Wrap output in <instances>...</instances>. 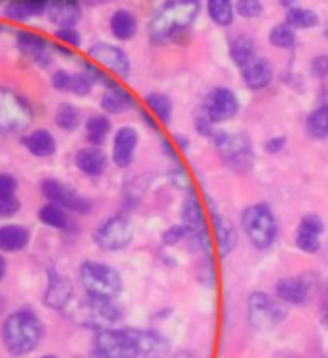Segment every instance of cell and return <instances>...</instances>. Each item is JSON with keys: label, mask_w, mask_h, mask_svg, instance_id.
Returning <instances> with one entry per match:
<instances>
[{"label": "cell", "mask_w": 328, "mask_h": 358, "mask_svg": "<svg viewBox=\"0 0 328 358\" xmlns=\"http://www.w3.org/2000/svg\"><path fill=\"white\" fill-rule=\"evenodd\" d=\"M41 317L33 310L22 308L12 312L2 324V341L12 357H25L39 347L43 339Z\"/></svg>", "instance_id": "cell-1"}, {"label": "cell", "mask_w": 328, "mask_h": 358, "mask_svg": "<svg viewBox=\"0 0 328 358\" xmlns=\"http://www.w3.org/2000/svg\"><path fill=\"white\" fill-rule=\"evenodd\" d=\"M199 14V0H174L158 10L149 24V37L156 45H163L184 34L195 22Z\"/></svg>", "instance_id": "cell-2"}, {"label": "cell", "mask_w": 328, "mask_h": 358, "mask_svg": "<svg viewBox=\"0 0 328 358\" xmlns=\"http://www.w3.org/2000/svg\"><path fill=\"white\" fill-rule=\"evenodd\" d=\"M70 317L82 327L103 331V329H110L122 320V310L112 299L93 296L85 292V296L77 300V304L72 308Z\"/></svg>", "instance_id": "cell-3"}, {"label": "cell", "mask_w": 328, "mask_h": 358, "mask_svg": "<svg viewBox=\"0 0 328 358\" xmlns=\"http://www.w3.org/2000/svg\"><path fill=\"white\" fill-rule=\"evenodd\" d=\"M80 281L87 294L103 296V299H118L124 291L122 277L108 264L87 259L80 266Z\"/></svg>", "instance_id": "cell-4"}, {"label": "cell", "mask_w": 328, "mask_h": 358, "mask_svg": "<svg viewBox=\"0 0 328 358\" xmlns=\"http://www.w3.org/2000/svg\"><path fill=\"white\" fill-rule=\"evenodd\" d=\"M33 120V107L22 93L0 87V134H20Z\"/></svg>", "instance_id": "cell-5"}, {"label": "cell", "mask_w": 328, "mask_h": 358, "mask_svg": "<svg viewBox=\"0 0 328 358\" xmlns=\"http://www.w3.org/2000/svg\"><path fill=\"white\" fill-rule=\"evenodd\" d=\"M91 358H140L135 341L126 329H103L91 341Z\"/></svg>", "instance_id": "cell-6"}, {"label": "cell", "mask_w": 328, "mask_h": 358, "mask_svg": "<svg viewBox=\"0 0 328 358\" xmlns=\"http://www.w3.org/2000/svg\"><path fill=\"white\" fill-rule=\"evenodd\" d=\"M131 241H133V227L130 219L124 215L107 217L93 231V242L103 252L126 250Z\"/></svg>", "instance_id": "cell-7"}, {"label": "cell", "mask_w": 328, "mask_h": 358, "mask_svg": "<svg viewBox=\"0 0 328 358\" xmlns=\"http://www.w3.org/2000/svg\"><path fill=\"white\" fill-rule=\"evenodd\" d=\"M241 225L246 231L247 238L251 241L255 248H269L276 238V219L272 215V211L262 203L251 206L244 211L241 217Z\"/></svg>", "instance_id": "cell-8"}, {"label": "cell", "mask_w": 328, "mask_h": 358, "mask_svg": "<svg viewBox=\"0 0 328 358\" xmlns=\"http://www.w3.org/2000/svg\"><path fill=\"white\" fill-rule=\"evenodd\" d=\"M214 148L222 161L226 163V167L232 171L244 173L253 165V151H251L249 140L241 134L218 132L214 136Z\"/></svg>", "instance_id": "cell-9"}, {"label": "cell", "mask_w": 328, "mask_h": 358, "mask_svg": "<svg viewBox=\"0 0 328 358\" xmlns=\"http://www.w3.org/2000/svg\"><path fill=\"white\" fill-rule=\"evenodd\" d=\"M41 194L45 196V200L64 208L68 213L72 211L77 215H87L93 209V201L89 198L82 196L68 184L60 182L58 178H45L41 182Z\"/></svg>", "instance_id": "cell-10"}, {"label": "cell", "mask_w": 328, "mask_h": 358, "mask_svg": "<svg viewBox=\"0 0 328 358\" xmlns=\"http://www.w3.org/2000/svg\"><path fill=\"white\" fill-rule=\"evenodd\" d=\"M284 316L286 312L269 294L253 292L249 296V320L257 329H272L284 320Z\"/></svg>", "instance_id": "cell-11"}, {"label": "cell", "mask_w": 328, "mask_h": 358, "mask_svg": "<svg viewBox=\"0 0 328 358\" xmlns=\"http://www.w3.org/2000/svg\"><path fill=\"white\" fill-rule=\"evenodd\" d=\"M238 108V97L234 93L226 90V87H216V90L209 93V97L205 99L203 115L213 124H216V122H224V120H230L232 117H236Z\"/></svg>", "instance_id": "cell-12"}, {"label": "cell", "mask_w": 328, "mask_h": 358, "mask_svg": "<svg viewBox=\"0 0 328 358\" xmlns=\"http://www.w3.org/2000/svg\"><path fill=\"white\" fill-rule=\"evenodd\" d=\"M89 57L98 64H103L108 68L112 74L120 76V78H130L131 74V62L128 59V55L124 52L120 47L116 45H108V43H95L91 45Z\"/></svg>", "instance_id": "cell-13"}, {"label": "cell", "mask_w": 328, "mask_h": 358, "mask_svg": "<svg viewBox=\"0 0 328 358\" xmlns=\"http://www.w3.org/2000/svg\"><path fill=\"white\" fill-rule=\"evenodd\" d=\"M140 143V132L133 126H120L112 138V163L116 167L128 169L133 163Z\"/></svg>", "instance_id": "cell-14"}, {"label": "cell", "mask_w": 328, "mask_h": 358, "mask_svg": "<svg viewBox=\"0 0 328 358\" xmlns=\"http://www.w3.org/2000/svg\"><path fill=\"white\" fill-rule=\"evenodd\" d=\"M74 296V285L66 277V275L58 273L57 269H49V283H47V291L43 296L45 306L52 310H64L70 300Z\"/></svg>", "instance_id": "cell-15"}, {"label": "cell", "mask_w": 328, "mask_h": 358, "mask_svg": "<svg viewBox=\"0 0 328 358\" xmlns=\"http://www.w3.org/2000/svg\"><path fill=\"white\" fill-rule=\"evenodd\" d=\"M16 45L20 52L27 59H31L35 64H39L41 68L50 66L52 55H50L49 41L45 37L33 34V31H20L16 35Z\"/></svg>", "instance_id": "cell-16"}, {"label": "cell", "mask_w": 328, "mask_h": 358, "mask_svg": "<svg viewBox=\"0 0 328 358\" xmlns=\"http://www.w3.org/2000/svg\"><path fill=\"white\" fill-rule=\"evenodd\" d=\"M130 334L135 341V347H137L141 358H164L170 352V343L158 331L130 327Z\"/></svg>", "instance_id": "cell-17"}, {"label": "cell", "mask_w": 328, "mask_h": 358, "mask_svg": "<svg viewBox=\"0 0 328 358\" xmlns=\"http://www.w3.org/2000/svg\"><path fill=\"white\" fill-rule=\"evenodd\" d=\"M239 70H241V76H244V82L247 84V87L251 90H262L267 87L272 78V68L271 64L264 59H261L257 52L251 55L246 62L239 64Z\"/></svg>", "instance_id": "cell-18"}, {"label": "cell", "mask_w": 328, "mask_h": 358, "mask_svg": "<svg viewBox=\"0 0 328 358\" xmlns=\"http://www.w3.org/2000/svg\"><path fill=\"white\" fill-rule=\"evenodd\" d=\"M74 163L77 171H82L85 176H91V178H97L100 176L108 167V157L105 151L100 148H95V145H87V148H82V150L75 153Z\"/></svg>", "instance_id": "cell-19"}, {"label": "cell", "mask_w": 328, "mask_h": 358, "mask_svg": "<svg viewBox=\"0 0 328 358\" xmlns=\"http://www.w3.org/2000/svg\"><path fill=\"white\" fill-rule=\"evenodd\" d=\"M22 145L27 153H31L33 157H52L57 153V138L47 130V128H37L25 134L22 138Z\"/></svg>", "instance_id": "cell-20"}, {"label": "cell", "mask_w": 328, "mask_h": 358, "mask_svg": "<svg viewBox=\"0 0 328 358\" xmlns=\"http://www.w3.org/2000/svg\"><path fill=\"white\" fill-rule=\"evenodd\" d=\"M47 16L58 27H74L82 20V6L75 0H52L47 4Z\"/></svg>", "instance_id": "cell-21"}, {"label": "cell", "mask_w": 328, "mask_h": 358, "mask_svg": "<svg viewBox=\"0 0 328 358\" xmlns=\"http://www.w3.org/2000/svg\"><path fill=\"white\" fill-rule=\"evenodd\" d=\"M29 242H31V233L27 227L16 225V223L0 225V252L17 254L25 250Z\"/></svg>", "instance_id": "cell-22"}, {"label": "cell", "mask_w": 328, "mask_h": 358, "mask_svg": "<svg viewBox=\"0 0 328 358\" xmlns=\"http://www.w3.org/2000/svg\"><path fill=\"white\" fill-rule=\"evenodd\" d=\"M325 231L322 221L317 215H305L297 229V248L304 252H317L320 248V234Z\"/></svg>", "instance_id": "cell-23"}, {"label": "cell", "mask_w": 328, "mask_h": 358, "mask_svg": "<svg viewBox=\"0 0 328 358\" xmlns=\"http://www.w3.org/2000/svg\"><path fill=\"white\" fill-rule=\"evenodd\" d=\"M135 105V99L126 87L118 84H112L110 87L105 90L103 97H100V108L107 113V115H120L130 110Z\"/></svg>", "instance_id": "cell-24"}, {"label": "cell", "mask_w": 328, "mask_h": 358, "mask_svg": "<svg viewBox=\"0 0 328 358\" xmlns=\"http://www.w3.org/2000/svg\"><path fill=\"white\" fill-rule=\"evenodd\" d=\"M276 294L282 302L288 304H305L309 296V287L299 277H286L280 279L276 285Z\"/></svg>", "instance_id": "cell-25"}, {"label": "cell", "mask_w": 328, "mask_h": 358, "mask_svg": "<svg viewBox=\"0 0 328 358\" xmlns=\"http://www.w3.org/2000/svg\"><path fill=\"white\" fill-rule=\"evenodd\" d=\"M43 12H47V0H14L6 6L4 16L14 22H25L29 17L41 16Z\"/></svg>", "instance_id": "cell-26"}, {"label": "cell", "mask_w": 328, "mask_h": 358, "mask_svg": "<svg viewBox=\"0 0 328 358\" xmlns=\"http://www.w3.org/2000/svg\"><path fill=\"white\" fill-rule=\"evenodd\" d=\"M110 130H112V122H110V118L107 115H91L85 120V138L95 148H100L103 143L107 142Z\"/></svg>", "instance_id": "cell-27"}, {"label": "cell", "mask_w": 328, "mask_h": 358, "mask_svg": "<svg viewBox=\"0 0 328 358\" xmlns=\"http://www.w3.org/2000/svg\"><path fill=\"white\" fill-rule=\"evenodd\" d=\"M110 31L118 41H130L137 34V20L130 10H116L110 16Z\"/></svg>", "instance_id": "cell-28"}, {"label": "cell", "mask_w": 328, "mask_h": 358, "mask_svg": "<svg viewBox=\"0 0 328 358\" xmlns=\"http://www.w3.org/2000/svg\"><path fill=\"white\" fill-rule=\"evenodd\" d=\"M82 110L80 107H75L72 103H60L54 113V122L62 130V132H77L82 126Z\"/></svg>", "instance_id": "cell-29"}, {"label": "cell", "mask_w": 328, "mask_h": 358, "mask_svg": "<svg viewBox=\"0 0 328 358\" xmlns=\"http://www.w3.org/2000/svg\"><path fill=\"white\" fill-rule=\"evenodd\" d=\"M39 221H41L45 227H50V229H57V231H64L70 225V215L64 208H60L52 201H47L45 206L39 208Z\"/></svg>", "instance_id": "cell-30"}, {"label": "cell", "mask_w": 328, "mask_h": 358, "mask_svg": "<svg viewBox=\"0 0 328 358\" xmlns=\"http://www.w3.org/2000/svg\"><path fill=\"white\" fill-rule=\"evenodd\" d=\"M214 233H216V242H218L221 254L228 256L230 252L236 248V241H238L234 225L230 223L228 219L214 215Z\"/></svg>", "instance_id": "cell-31"}, {"label": "cell", "mask_w": 328, "mask_h": 358, "mask_svg": "<svg viewBox=\"0 0 328 358\" xmlns=\"http://www.w3.org/2000/svg\"><path fill=\"white\" fill-rule=\"evenodd\" d=\"M145 105L155 115L163 124H168L172 118V101L168 99L163 93H149L145 97Z\"/></svg>", "instance_id": "cell-32"}, {"label": "cell", "mask_w": 328, "mask_h": 358, "mask_svg": "<svg viewBox=\"0 0 328 358\" xmlns=\"http://www.w3.org/2000/svg\"><path fill=\"white\" fill-rule=\"evenodd\" d=\"M307 132L313 138H328V105L320 103L317 110H313L307 118Z\"/></svg>", "instance_id": "cell-33"}, {"label": "cell", "mask_w": 328, "mask_h": 358, "mask_svg": "<svg viewBox=\"0 0 328 358\" xmlns=\"http://www.w3.org/2000/svg\"><path fill=\"white\" fill-rule=\"evenodd\" d=\"M209 16L216 25H230L234 20L232 0H207Z\"/></svg>", "instance_id": "cell-34"}, {"label": "cell", "mask_w": 328, "mask_h": 358, "mask_svg": "<svg viewBox=\"0 0 328 358\" xmlns=\"http://www.w3.org/2000/svg\"><path fill=\"white\" fill-rule=\"evenodd\" d=\"M317 24H319V16L311 10L295 6V8H290V12H288V25L292 29H309V27H315Z\"/></svg>", "instance_id": "cell-35"}, {"label": "cell", "mask_w": 328, "mask_h": 358, "mask_svg": "<svg viewBox=\"0 0 328 358\" xmlns=\"http://www.w3.org/2000/svg\"><path fill=\"white\" fill-rule=\"evenodd\" d=\"M257 50H255V45L251 41V37H247V35H239L236 37L232 45H230V57L234 60V64L239 66L241 62H246L251 55H255Z\"/></svg>", "instance_id": "cell-36"}, {"label": "cell", "mask_w": 328, "mask_h": 358, "mask_svg": "<svg viewBox=\"0 0 328 358\" xmlns=\"http://www.w3.org/2000/svg\"><path fill=\"white\" fill-rule=\"evenodd\" d=\"M269 39H271L274 47H280V49H292L295 45L294 29L288 24L276 25L271 31V35H269Z\"/></svg>", "instance_id": "cell-37"}, {"label": "cell", "mask_w": 328, "mask_h": 358, "mask_svg": "<svg viewBox=\"0 0 328 358\" xmlns=\"http://www.w3.org/2000/svg\"><path fill=\"white\" fill-rule=\"evenodd\" d=\"M93 82H91V78L85 72H80V74H74V80H72V92L77 97H87L93 90Z\"/></svg>", "instance_id": "cell-38"}, {"label": "cell", "mask_w": 328, "mask_h": 358, "mask_svg": "<svg viewBox=\"0 0 328 358\" xmlns=\"http://www.w3.org/2000/svg\"><path fill=\"white\" fill-rule=\"evenodd\" d=\"M72 80H74V74H70L68 70H57L50 78V84L57 92L70 93L72 92Z\"/></svg>", "instance_id": "cell-39"}, {"label": "cell", "mask_w": 328, "mask_h": 358, "mask_svg": "<svg viewBox=\"0 0 328 358\" xmlns=\"http://www.w3.org/2000/svg\"><path fill=\"white\" fill-rule=\"evenodd\" d=\"M16 192H17L16 176L10 175V173H0V200L16 196Z\"/></svg>", "instance_id": "cell-40"}, {"label": "cell", "mask_w": 328, "mask_h": 358, "mask_svg": "<svg viewBox=\"0 0 328 358\" xmlns=\"http://www.w3.org/2000/svg\"><path fill=\"white\" fill-rule=\"evenodd\" d=\"M188 227L184 225V223H181V225H174L163 234V242L166 246H174V244H178V242H181L184 238H188Z\"/></svg>", "instance_id": "cell-41"}, {"label": "cell", "mask_w": 328, "mask_h": 358, "mask_svg": "<svg viewBox=\"0 0 328 358\" xmlns=\"http://www.w3.org/2000/svg\"><path fill=\"white\" fill-rule=\"evenodd\" d=\"M22 209V201L17 200V196H12V198H4L0 200V219H12L16 217Z\"/></svg>", "instance_id": "cell-42"}, {"label": "cell", "mask_w": 328, "mask_h": 358, "mask_svg": "<svg viewBox=\"0 0 328 358\" xmlns=\"http://www.w3.org/2000/svg\"><path fill=\"white\" fill-rule=\"evenodd\" d=\"M57 39L58 41L66 43V45H70V47H80L82 35H80V31L74 29V27H58Z\"/></svg>", "instance_id": "cell-43"}, {"label": "cell", "mask_w": 328, "mask_h": 358, "mask_svg": "<svg viewBox=\"0 0 328 358\" xmlns=\"http://www.w3.org/2000/svg\"><path fill=\"white\" fill-rule=\"evenodd\" d=\"M238 12L246 17L261 16L262 6L259 0H238Z\"/></svg>", "instance_id": "cell-44"}, {"label": "cell", "mask_w": 328, "mask_h": 358, "mask_svg": "<svg viewBox=\"0 0 328 358\" xmlns=\"http://www.w3.org/2000/svg\"><path fill=\"white\" fill-rule=\"evenodd\" d=\"M313 76L317 78H327L328 76V55H322V57H317L313 60Z\"/></svg>", "instance_id": "cell-45"}, {"label": "cell", "mask_w": 328, "mask_h": 358, "mask_svg": "<svg viewBox=\"0 0 328 358\" xmlns=\"http://www.w3.org/2000/svg\"><path fill=\"white\" fill-rule=\"evenodd\" d=\"M284 142H286L284 138H274V140H271V142H267V145H264V148H267V151H269V153H276V151H278L280 148L284 145Z\"/></svg>", "instance_id": "cell-46"}, {"label": "cell", "mask_w": 328, "mask_h": 358, "mask_svg": "<svg viewBox=\"0 0 328 358\" xmlns=\"http://www.w3.org/2000/svg\"><path fill=\"white\" fill-rule=\"evenodd\" d=\"M322 324L328 327V292L327 296H325V300H322Z\"/></svg>", "instance_id": "cell-47"}, {"label": "cell", "mask_w": 328, "mask_h": 358, "mask_svg": "<svg viewBox=\"0 0 328 358\" xmlns=\"http://www.w3.org/2000/svg\"><path fill=\"white\" fill-rule=\"evenodd\" d=\"M6 269H8V264H6L4 256L0 254V281H4V277H6Z\"/></svg>", "instance_id": "cell-48"}, {"label": "cell", "mask_w": 328, "mask_h": 358, "mask_svg": "<svg viewBox=\"0 0 328 358\" xmlns=\"http://www.w3.org/2000/svg\"><path fill=\"white\" fill-rule=\"evenodd\" d=\"M170 358H191V355H189V352H178V355H174V357Z\"/></svg>", "instance_id": "cell-49"}, {"label": "cell", "mask_w": 328, "mask_h": 358, "mask_svg": "<svg viewBox=\"0 0 328 358\" xmlns=\"http://www.w3.org/2000/svg\"><path fill=\"white\" fill-rule=\"evenodd\" d=\"M41 358H58V357H54V355H45V357H41Z\"/></svg>", "instance_id": "cell-50"}]
</instances>
